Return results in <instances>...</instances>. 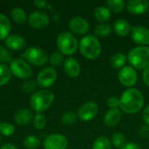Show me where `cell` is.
Instances as JSON below:
<instances>
[{"label":"cell","instance_id":"9c48e42d","mask_svg":"<svg viewBox=\"0 0 149 149\" xmlns=\"http://www.w3.org/2000/svg\"><path fill=\"white\" fill-rule=\"evenodd\" d=\"M118 79L123 86L132 87L138 80V74L134 67L131 65H126L119 71Z\"/></svg>","mask_w":149,"mask_h":149},{"label":"cell","instance_id":"e575fe53","mask_svg":"<svg viewBox=\"0 0 149 149\" xmlns=\"http://www.w3.org/2000/svg\"><path fill=\"white\" fill-rule=\"evenodd\" d=\"M12 61V55L9 50L0 45V63H8Z\"/></svg>","mask_w":149,"mask_h":149},{"label":"cell","instance_id":"7a4b0ae2","mask_svg":"<svg viewBox=\"0 0 149 149\" xmlns=\"http://www.w3.org/2000/svg\"><path fill=\"white\" fill-rule=\"evenodd\" d=\"M79 51L88 59H96L100 56L101 45L99 39L93 35H86L79 41Z\"/></svg>","mask_w":149,"mask_h":149},{"label":"cell","instance_id":"f1b7e54d","mask_svg":"<svg viewBox=\"0 0 149 149\" xmlns=\"http://www.w3.org/2000/svg\"><path fill=\"white\" fill-rule=\"evenodd\" d=\"M23 145L27 149H36L40 145V140L34 135H29L24 140Z\"/></svg>","mask_w":149,"mask_h":149},{"label":"cell","instance_id":"9a60e30c","mask_svg":"<svg viewBox=\"0 0 149 149\" xmlns=\"http://www.w3.org/2000/svg\"><path fill=\"white\" fill-rule=\"evenodd\" d=\"M126 7L130 13L140 15L148 10L149 2L148 0H129L126 3Z\"/></svg>","mask_w":149,"mask_h":149},{"label":"cell","instance_id":"4dcf8cb0","mask_svg":"<svg viewBox=\"0 0 149 149\" xmlns=\"http://www.w3.org/2000/svg\"><path fill=\"white\" fill-rule=\"evenodd\" d=\"M77 118H78V114H76L74 112L67 111L63 114V116L61 118V120L65 125L71 126V125H72V124H74L76 122Z\"/></svg>","mask_w":149,"mask_h":149},{"label":"cell","instance_id":"d6986e66","mask_svg":"<svg viewBox=\"0 0 149 149\" xmlns=\"http://www.w3.org/2000/svg\"><path fill=\"white\" fill-rule=\"evenodd\" d=\"M33 119V114L29 109H20L18 110L14 116V120L18 126H24L28 124Z\"/></svg>","mask_w":149,"mask_h":149},{"label":"cell","instance_id":"277c9868","mask_svg":"<svg viewBox=\"0 0 149 149\" xmlns=\"http://www.w3.org/2000/svg\"><path fill=\"white\" fill-rule=\"evenodd\" d=\"M127 60L134 69H145L149 65V47L138 46L131 49L127 54Z\"/></svg>","mask_w":149,"mask_h":149},{"label":"cell","instance_id":"8d00e7d4","mask_svg":"<svg viewBox=\"0 0 149 149\" xmlns=\"http://www.w3.org/2000/svg\"><path fill=\"white\" fill-rule=\"evenodd\" d=\"M107 104L110 108H118L120 107V99L115 96H111L108 98Z\"/></svg>","mask_w":149,"mask_h":149},{"label":"cell","instance_id":"836d02e7","mask_svg":"<svg viewBox=\"0 0 149 149\" xmlns=\"http://www.w3.org/2000/svg\"><path fill=\"white\" fill-rule=\"evenodd\" d=\"M49 61H50V63H51L52 65H53V66H58L62 63H64L65 60H64L63 54L61 52H53L50 56Z\"/></svg>","mask_w":149,"mask_h":149},{"label":"cell","instance_id":"f6af8a7d","mask_svg":"<svg viewBox=\"0 0 149 149\" xmlns=\"http://www.w3.org/2000/svg\"><path fill=\"white\" fill-rule=\"evenodd\" d=\"M148 13H149V9H148Z\"/></svg>","mask_w":149,"mask_h":149},{"label":"cell","instance_id":"e0dca14e","mask_svg":"<svg viewBox=\"0 0 149 149\" xmlns=\"http://www.w3.org/2000/svg\"><path fill=\"white\" fill-rule=\"evenodd\" d=\"M63 65H64V71L67 76L71 78H76L79 75L80 65L76 58L69 57L65 58Z\"/></svg>","mask_w":149,"mask_h":149},{"label":"cell","instance_id":"ee69618b","mask_svg":"<svg viewBox=\"0 0 149 149\" xmlns=\"http://www.w3.org/2000/svg\"><path fill=\"white\" fill-rule=\"evenodd\" d=\"M1 141H2V137H1V135H0V142H1Z\"/></svg>","mask_w":149,"mask_h":149},{"label":"cell","instance_id":"4316f807","mask_svg":"<svg viewBox=\"0 0 149 149\" xmlns=\"http://www.w3.org/2000/svg\"><path fill=\"white\" fill-rule=\"evenodd\" d=\"M106 3L107 5V8L111 11H113L115 13L121 12L126 6V3L123 0H107Z\"/></svg>","mask_w":149,"mask_h":149},{"label":"cell","instance_id":"5b68a950","mask_svg":"<svg viewBox=\"0 0 149 149\" xmlns=\"http://www.w3.org/2000/svg\"><path fill=\"white\" fill-rule=\"evenodd\" d=\"M57 46L63 55H72L79 47V42L72 33L63 31L57 37Z\"/></svg>","mask_w":149,"mask_h":149},{"label":"cell","instance_id":"30bf717a","mask_svg":"<svg viewBox=\"0 0 149 149\" xmlns=\"http://www.w3.org/2000/svg\"><path fill=\"white\" fill-rule=\"evenodd\" d=\"M43 145L45 149H66L68 141L63 134H53L45 138Z\"/></svg>","mask_w":149,"mask_h":149},{"label":"cell","instance_id":"8992f818","mask_svg":"<svg viewBox=\"0 0 149 149\" xmlns=\"http://www.w3.org/2000/svg\"><path fill=\"white\" fill-rule=\"evenodd\" d=\"M22 58L28 64H31L36 66H42L48 61V56L46 52L35 46L27 48L21 55Z\"/></svg>","mask_w":149,"mask_h":149},{"label":"cell","instance_id":"3957f363","mask_svg":"<svg viewBox=\"0 0 149 149\" xmlns=\"http://www.w3.org/2000/svg\"><path fill=\"white\" fill-rule=\"evenodd\" d=\"M54 100V94L52 91L44 89L35 92L30 100L31 109L37 113H41L47 110Z\"/></svg>","mask_w":149,"mask_h":149},{"label":"cell","instance_id":"603a6c76","mask_svg":"<svg viewBox=\"0 0 149 149\" xmlns=\"http://www.w3.org/2000/svg\"><path fill=\"white\" fill-rule=\"evenodd\" d=\"M10 17H11V19L15 23L19 24H23L26 23L27 21V16H26L25 11L22 8H19V7H16L11 10Z\"/></svg>","mask_w":149,"mask_h":149},{"label":"cell","instance_id":"b9f144b4","mask_svg":"<svg viewBox=\"0 0 149 149\" xmlns=\"http://www.w3.org/2000/svg\"><path fill=\"white\" fill-rule=\"evenodd\" d=\"M120 149H141L140 146L136 143H134V142H128V143H126L122 148Z\"/></svg>","mask_w":149,"mask_h":149},{"label":"cell","instance_id":"ac0fdd59","mask_svg":"<svg viewBox=\"0 0 149 149\" xmlns=\"http://www.w3.org/2000/svg\"><path fill=\"white\" fill-rule=\"evenodd\" d=\"M121 112L119 108H111L104 116V122L108 127H115L121 120Z\"/></svg>","mask_w":149,"mask_h":149},{"label":"cell","instance_id":"74e56055","mask_svg":"<svg viewBox=\"0 0 149 149\" xmlns=\"http://www.w3.org/2000/svg\"><path fill=\"white\" fill-rule=\"evenodd\" d=\"M140 136L142 139H148L149 137V126L144 125L140 129Z\"/></svg>","mask_w":149,"mask_h":149},{"label":"cell","instance_id":"7bdbcfd3","mask_svg":"<svg viewBox=\"0 0 149 149\" xmlns=\"http://www.w3.org/2000/svg\"><path fill=\"white\" fill-rule=\"evenodd\" d=\"M0 149H17V148L14 145V144H11V143H6V144H3L0 147Z\"/></svg>","mask_w":149,"mask_h":149},{"label":"cell","instance_id":"ffe728a7","mask_svg":"<svg viewBox=\"0 0 149 149\" xmlns=\"http://www.w3.org/2000/svg\"><path fill=\"white\" fill-rule=\"evenodd\" d=\"M131 25L124 18H119L117 19L113 24V30L119 36L126 37L128 35L129 32H131Z\"/></svg>","mask_w":149,"mask_h":149},{"label":"cell","instance_id":"44dd1931","mask_svg":"<svg viewBox=\"0 0 149 149\" xmlns=\"http://www.w3.org/2000/svg\"><path fill=\"white\" fill-rule=\"evenodd\" d=\"M11 31L10 19L3 13H0V39H5Z\"/></svg>","mask_w":149,"mask_h":149},{"label":"cell","instance_id":"1f68e13d","mask_svg":"<svg viewBox=\"0 0 149 149\" xmlns=\"http://www.w3.org/2000/svg\"><path fill=\"white\" fill-rule=\"evenodd\" d=\"M15 133V127L12 124L8 122H1L0 123V134L4 136H11Z\"/></svg>","mask_w":149,"mask_h":149},{"label":"cell","instance_id":"7402d4cb","mask_svg":"<svg viewBox=\"0 0 149 149\" xmlns=\"http://www.w3.org/2000/svg\"><path fill=\"white\" fill-rule=\"evenodd\" d=\"M94 17L100 23H105L111 17V10L104 5H100L95 8L93 11Z\"/></svg>","mask_w":149,"mask_h":149},{"label":"cell","instance_id":"cb8c5ba5","mask_svg":"<svg viewBox=\"0 0 149 149\" xmlns=\"http://www.w3.org/2000/svg\"><path fill=\"white\" fill-rule=\"evenodd\" d=\"M127 60V57L124 53L118 52L112 56V58L110 59V63L113 68H117V69L120 68L121 69L122 67H124Z\"/></svg>","mask_w":149,"mask_h":149},{"label":"cell","instance_id":"f35d334b","mask_svg":"<svg viewBox=\"0 0 149 149\" xmlns=\"http://www.w3.org/2000/svg\"><path fill=\"white\" fill-rule=\"evenodd\" d=\"M33 4L37 7V8H39V9H45L47 7L48 5V3L46 1H44V0H36L33 2Z\"/></svg>","mask_w":149,"mask_h":149},{"label":"cell","instance_id":"f546056e","mask_svg":"<svg viewBox=\"0 0 149 149\" xmlns=\"http://www.w3.org/2000/svg\"><path fill=\"white\" fill-rule=\"evenodd\" d=\"M112 145H113L116 148H121L126 144V137L123 134L118 132L112 135Z\"/></svg>","mask_w":149,"mask_h":149},{"label":"cell","instance_id":"d590c367","mask_svg":"<svg viewBox=\"0 0 149 149\" xmlns=\"http://www.w3.org/2000/svg\"><path fill=\"white\" fill-rule=\"evenodd\" d=\"M37 81L34 80H26L22 85V90L24 93H33L37 89Z\"/></svg>","mask_w":149,"mask_h":149},{"label":"cell","instance_id":"83f0119b","mask_svg":"<svg viewBox=\"0 0 149 149\" xmlns=\"http://www.w3.org/2000/svg\"><path fill=\"white\" fill-rule=\"evenodd\" d=\"M112 26L107 23H101L96 26L94 30L95 35L99 37H107L112 32Z\"/></svg>","mask_w":149,"mask_h":149},{"label":"cell","instance_id":"8fae6325","mask_svg":"<svg viewBox=\"0 0 149 149\" xmlns=\"http://www.w3.org/2000/svg\"><path fill=\"white\" fill-rule=\"evenodd\" d=\"M99 107L94 101H87L84 103L78 111V117L83 121L92 120L98 113Z\"/></svg>","mask_w":149,"mask_h":149},{"label":"cell","instance_id":"d4e9b609","mask_svg":"<svg viewBox=\"0 0 149 149\" xmlns=\"http://www.w3.org/2000/svg\"><path fill=\"white\" fill-rule=\"evenodd\" d=\"M11 72L10 67L4 64H0V86L6 85L11 78Z\"/></svg>","mask_w":149,"mask_h":149},{"label":"cell","instance_id":"5bb4252c","mask_svg":"<svg viewBox=\"0 0 149 149\" xmlns=\"http://www.w3.org/2000/svg\"><path fill=\"white\" fill-rule=\"evenodd\" d=\"M90 24L82 17H74L69 21V29L75 34L82 35L88 31Z\"/></svg>","mask_w":149,"mask_h":149},{"label":"cell","instance_id":"2e32d148","mask_svg":"<svg viewBox=\"0 0 149 149\" xmlns=\"http://www.w3.org/2000/svg\"><path fill=\"white\" fill-rule=\"evenodd\" d=\"M4 44L7 48L13 50V51H19L25 47L26 42L25 39L17 34H11L9 35L4 39Z\"/></svg>","mask_w":149,"mask_h":149},{"label":"cell","instance_id":"4fadbf2b","mask_svg":"<svg viewBox=\"0 0 149 149\" xmlns=\"http://www.w3.org/2000/svg\"><path fill=\"white\" fill-rule=\"evenodd\" d=\"M28 23L34 29H43L49 24L50 18L46 13L37 10L30 14L28 17Z\"/></svg>","mask_w":149,"mask_h":149},{"label":"cell","instance_id":"7c38bea8","mask_svg":"<svg viewBox=\"0 0 149 149\" xmlns=\"http://www.w3.org/2000/svg\"><path fill=\"white\" fill-rule=\"evenodd\" d=\"M131 38L140 46L149 45V29L144 26H133L131 28Z\"/></svg>","mask_w":149,"mask_h":149},{"label":"cell","instance_id":"60d3db41","mask_svg":"<svg viewBox=\"0 0 149 149\" xmlns=\"http://www.w3.org/2000/svg\"><path fill=\"white\" fill-rule=\"evenodd\" d=\"M143 120L146 125L149 126V105H148L143 111Z\"/></svg>","mask_w":149,"mask_h":149},{"label":"cell","instance_id":"ab89813d","mask_svg":"<svg viewBox=\"0 0 149 149\" xmlns=\"http://www.w3.org/2000/svg\"><path fill=\"white\" fill-rule=\"evenodd\" d=\"M142 78H143L144 83H145L148 86H149V65L143 70Z\"/></svg>","mask_w":149,"mask_h":149},{"label":"cell","instance_id":"d6a6232c","mask_svg":"<svg viewBox=\"0 0 149 149\" xmlns=\"http://www.w3.org/2000/svg\"><path fill=\"white\" fill-rule=\"evenodd\" d=\"M32 120H33V126L36 129L41 130V129L45 128V127L46 125V118L44 114L37 113Z\"/></svg>","mask_w":149,"mask_h":149},{"label":"cell","instance_id":"ba28073f","mask_svg":"<svg viewBox=\"0 0 149 149\" xmlns=\"http://www.w3.org/2000/svg\"><path fill=\"white\" fill-rule=\"evenodd\" d=\"M57 72L52 66H47L42 69L37 77V84L44 88L52 86L57 79Z\"/></svg>","mask_w":149,"mask_h":149},{"label":"cell","instance_id":"484cf974","mask_svg":"<svg viewBox=\"0 0 149 149\" xmlns=\"http://www.w3.org/2000/svg\"><path fill=\"white\" fill-rule=\"evenodd\" d=\"M112 143L110 140L106 136L98 137L93 143L92 149H111Z\"/></svg>","mask_w":149,"mask_h":149},{"label":"cell","instance_id":"6da1fadb","mask_svg":"<svg viewBox=\"0 0 149 149\" xmlns=\"http://www.w3.org/2000/svg\"><path fill=\"white\" fill-rule=\"evenodd\" d=\"M144 105V96L136 88H128L120 98V107L126 113H136L140 112Z\"/></svg>","mask_w":149,"mask_h":149},{"label":"cell","instance_id":"52a82bcc","mask_svg":"<svg viewBox=\"0 0 149 149\" xmlns=\"http://www.w3.org/2000/svg\"><path fill=\"white\" fill-rule=\"evenodd\" d=\"M11 73L18 79H27L32 75V68L23 58H15L10 64Z\"/></svg>","mask_w":149,"mask_h":149}]
</instances>
